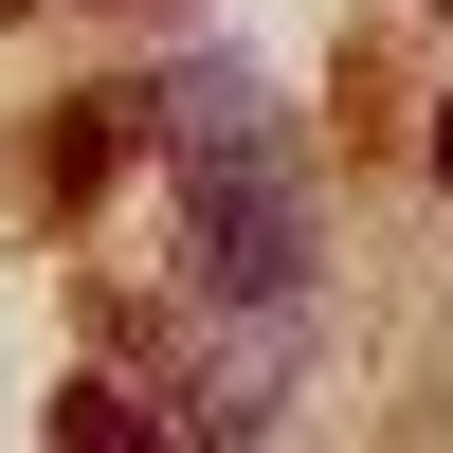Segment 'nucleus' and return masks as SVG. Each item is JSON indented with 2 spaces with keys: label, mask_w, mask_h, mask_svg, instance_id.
I'll return each instance as SVG.
<instances>
[{
  "label": "nucleus",
  "mask_w": 453,
  "mask_h": 453,
  "mask_svg": "<svg viewBox=\"0 0 453 453\" xmlns=\"http://www.w3.org/2000/svg\"><path fill=\"white\" fill-rule=\"evenodd\" d=\"M181 290H200V309H309L290 145H200V164H181Z\"/></svg>",
  "instance_id": "f257e3e1"
},
{
  "label": "nucleus",
  "mask_w": 453,
  "mask_h": 453,
  "mask_svg": "<svg viewBox=\"0 0 453 453\" xmlns=\"http://www.w3.org/2000/svg\"><path fill=\"white\" fill-rule=\"evenodd\" d=\"M273 381H290V309H236V345H200V363L164 381V435H181V453H236L254 418H273Z\"/></svg>",
  "instance_id": "f03ea898"
},
{
  "label": "nucleus",
  "mask_w": 453,
  "mask_h": 453,
  "mask_svg": "<svg viewBox=\"0 0 453 453\" xmlns=\"http://www.w3.org/2000/svg\"><path fill=\"white\" fill-rule=\"evenodd\" d=\"M435 164H453V145H435Z\"/></svg>",
  "instance_id": "7ed1b4c3"
}]
</instances>
